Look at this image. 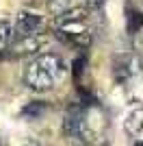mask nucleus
<instances>
[{"instance_id": "obj_1", "label": "nucleus", "mask_w": 143, "mask_h": 146, "mask_svg": "<svg viewBox=\"0 0 143 146\" xmlns=\"http://www.w3.org/2000/svg\"><path fill=\"white\" fill-rule=\"evenodd\" d=\"M24 83L33 92H48L54 87V79L43 70L37 61H30L24 68Z\"/></svg>"}, {"instance_id": "obj_2", "label": "nucleus", "mask_w": 143, "mask_h": 146, "mask_svg": "<svg viewBox=\"0 0 143 146\" xmlns=\"http://www.w3.org/2000/svg\"><path fill=\"white\" fill-rule=\"evenodd\" d=\"M43 18L39 13L33 11H20L15 18V26H13V35L15 37H28V35H37V31L41 29Z\"/></svg>"}, {"instance_id": "obj_3", "label": "nucleus", "mask_w": 143, "mask_h": 146, "mask_svg": "<svg viewBox=\"0 0 143 146\" xmlns=\"http://www.w3.org/2000/svg\"><path fill=\"white\" fill-rule=\"evenodd\" d=\"M46 39L37 35H28V37H15L11 39V48H7L13 57H22V55H35L37 50L41 48Z\"/></svg>"}, {"instance_id": "obj_4", "label": "nucleus", "mask_w": 143, "mask_h": 146, "mask_svg": "<svg viewBox=\"0 0 143 146\" xmlns=\"http://www.w3.org/2000/svg\"><path fill=\"white\" fill-rule=\"evenodd\" d=\"M63 133L72 140H87L89 137V129H87V122H85V116L80 111L76 113H70V116L63 120Z\"/></svg>"}, {"instance_id": "obj_5", "label": "nucleus", "mask_w": 143, "mask_h": 146, "mask_svg": "<svg viewBox=\"0 0 143 146\" xmlns=\"http://www.w3.org/2000/svg\"><path fill=\"white\" fill-rule=\"evenodd\" d=\"M39 66L46 70L50 76L54 79V83L59 79H63V74H65V63H63V59L61 57H56V55H43V57H39V59H35Z\"/></svg>"}, {"instance_id": "obj_6", "label": "nucleus", "mask_w": 143, "mask_h": 146, "mask_svg": "<svg viewBox=\"0 0 143 146\" xmlns=\"http://www.w3.org/2000/svg\"><path fill=\"white\" fill-rule=\"evenodd\" d=\"M85 20H87V11L80 7H74V9H65L56 15V26L63 29V26H72V24H85Z\"/></svg>"}, {"instance_id": "obj_7", "label": "nucleus", "mask_w": 143, "mask_h": 146, "mask_svg": "<svg viewBox=\"0 0 143 146\" xmlns=\"http://www.w3.org/2000/svg\"><path fill=\"white\" fill-rule=\"evenodd\" d=\"M124 129H126V133L132 135V137H141L143 135V109L130 111L124 122Z\"/></svg>"}, {"instance_id": "obj_8", "label": "nucleus", "mask_w": 143, "mask_h": 146, "mask_svg": "<svg viewBox=\"0 0 143 146\" xmlns=\"http://www.w3.org/2000/svg\"><path fill=\"white\" fill-rule=\"evenodd\" d=\"M13 39V31H11V24L7 20H0V52H5L9 48V44Z\"/></svg>"}, {"instance_id": "obj_9", "label": "nucleus", "mask_w": 143, "mask_h": 146, "mask_svg": "<svg viewBox=\"0 0 143 146\" xmlns=\"http://www.w3.org/2000/svg\"><path fill=\"white\" fill-rule=\"evenodd\" d=\"M43 111V105H39V103H33V105H28L26 109H24V116H28V118H37L39 113Z\"/></svg>"}, {"instance_id": "obj_10", "label": "nucleus", "mask_w": 143, "mask_h": 146, "mask_svg": "<svg viewBox=\"0 0 143 146\" xmlns=\"http://www.w3.org/2000/svg\"><path fill=\"white\" fill-rule=\"evenodd\" d=\"M141 24H143V20L139 18V13H137V11H132V13H130V18H128V29H130V33H134V31H137Z\"/></svg>"}, {"instance_id": "obj_11", "label": "nucleus", "mask_w": 143, "mask_h": 146, "mask_svg": "<svg viewBox=\"0 0 143 146\" xmlns=\"http://www.w3.org/2000/svg\"><path fill=\"white\" fill-rule=\"evenodd\" d=\"M85 72V57H78L76 61H74V79H80V74Z\"/></svg>"}, {"instance_id": "obj_12", "label": "nucleus", "mask_w": 143, "mask_h": 146, "mask_svg": "<svg viewBox=\"0 0 143 146\" xmlns=\"http://www.w3.org/2000/svg\"><path fill=\"white\" fill-rule=\"evenodd\" d=\"M134 46H137L139 50H143V24L134 31Z\"/></svg>"}, {"instance_id": "obj_13", "label": "nucleus", "mask_w": 143, "mask_h": 146, "mask_svg": "<svg viewBox=\"0 0 143 146\" xmlns=\"http://www.w3.org/2000/svg\"><path fill=\"white\" fill-rule=\"evenodd\" d=\"M85 2H87V7H89V9H98V7H102V2H104V0H85Z\"/></svg>"}, {"instance_id": "obj_14", "label": "nucleus", "mask_w": 143, "mask_h": 146, "mask_svg": "<svg viewBox=\"0 0 143 146\" xmlns=\"http://www.w3.org/2000/svg\"><path fill=\"white\" fill-rule=\"evenodd\" d=\"M18 146H39V144H37L35 140H24V142H20Z\"/></svg>"}, {"instance_id": "obj_15", "label": "nucleus", "mask_w": 143, "mask_h": 146, "mask_svg": "<svg viewBox=\"0 0 143 146\" xmlns=\"http://www.w3.org/2000/svg\"><path fill=\"white\" fill-rule=\"evenodd\" d=\"M137 66H139V68H137V70H139V72H141V74H143V57H141V59H137Z\"/></svg>"}, {"instance_id": "obj_16", "label": "nucleus", "mask_w": 143, "mask_h": 146, "mask_svg": "<svg viewBox=\"0 0 143 146\" xmlns=\"http://www.w3.org/2000/svg\"><path fill=\"white\" fill-rule=\"evenodd\" d=\"M137 146H143V142H139V144H137Z\"/></svg>"}]
</instances>
